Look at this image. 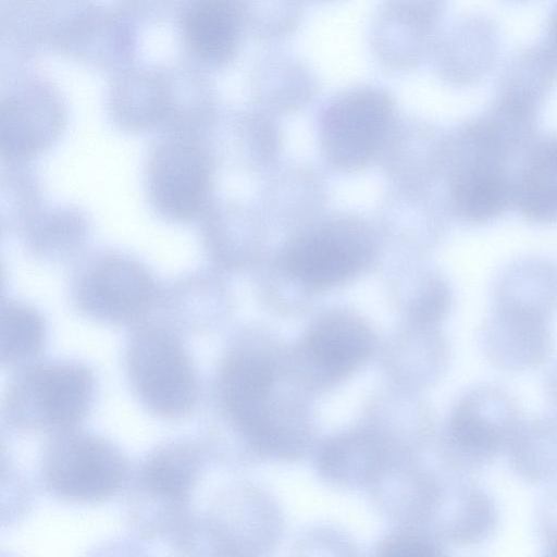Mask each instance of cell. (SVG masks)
Masks as SVG:
<instances>
[{
  "instance_id": "1",
  "label": "cell",
  "mask_w": 557,
  "mask_h": 557,
  "mask_svg": "<svg viewBox=\"0 0 557 557\" xmlns=\"http://www.w3.org/2000/svg\"><path fill=\"white\" fill-rule=\"evenodd\" d=\"M461 139L451 177L453 203L467 221H491L513 202L515 178L508 170L513 148L484 114L463 127Z\"/></svg>"
},
{
  "instance_id": "2",
  "label": "cell",
  "mask_w": 557,
  "mask_h": 557,
  "mask_svg": "<svg viewBox=\"0 0 557 557\" xmlns=\"http://www.w3.org/2000/svg\"><path fill=\"white\" fill-rule=\"evenodd\" d=\"M94 380L84 366L74 362L37 364L12 383L7 399L8 414L21 426L64 428L86 413Z\"/></svg>"
},
{
  "instance_id": "3",
  "label": "cell",
  "mask_w": 557,
  "mask_h": 557,
  "mask_svg": "<svg viewBox=\"0 0 557 557\" xmlns=\"http://www.w3.org/2000/svg\"><path fill=\"white\" fill-rule=\"evenodd\" d=\"M127 369L139 399L159 416L187 413L197 395L190 360L181 343L159 329H145L131 341Z\"/></svg>"
},
{
  "instance_id": "4",
  "label": "cell",
  "mask_w": 557,
  "mask_h": 557,
  "mask_svg": "<svg viewBox=\"0 0 557 557\" xmlns=\"http://www.w3.org/2000/svg\"><path fill=\"white\" fill-rule=\"evenodd\" d=\"M521 421L511 394L496 385H478L454 407L448 440L460 463L478 471L507 451Z\"/></svg>"
},
{
  "instance_id": "5",
  "label": "cell",
  "mask_w": 557,
  "mask_h": 557,
  "mask_svg": "<svg viewBox=\"0 0 557 557\" xmlns=\"http://www.w3.org/2000/svg\"><path fill=\"white\" fill-rule=\"evenodd\" d=\"M126 472V460L115 446L87 434L61 436L50 445L44 460L49 487L72 500L95 502L111 496Z\"/></svg>"
},
{
  "instance_id": "6",
  "label": "cell",
  "mask_w": 557,
  "mask_h": 557,
  "mask_svg": "<svg viewBox=\"0 0 557 557\" xmlns=\"http://www.w3.org/2000/svg\"><path fill=\"white\" fill-rule=\"evenodd\" d=\"M394 114L389 95L376 86H358L336 95L323 109L322 139L338 166L364 163L385 134Z\"/></svg>"
},
{
  "instance_id": "7",
  "label": "cell",
  "mask_w": 557,
  "mask_h": 557,
  "mask_svg": "<svg viewBox=\"0 0 557 557\" xmlns=\"http://www.w3.org/2000/svg\"><path fill=\"white\" fill-rule=\"evenodd\" d=\"M149 191L157 210L174 220L195 216L203 207L210 165L202 148L187 139L160 145L149 164Z\"/></svg>"
},
{
  "instance_id": "8",
  "label": "cell",
  "mask_w": 557,
  "mask_h": 557,
  "mask_svg": "<svg viewBox=\"0 0 557 557\" xmlns=\"http://www.w3.org/2000/svg\"><path fill=\"white\" fill-rule=\"evenodd\" d=\"M547 318L532 307L496 302L482 334V349L488 362L516 372L544 363L553 350Z\"/></svg>"
},
{
  "instance_id": "9",
  "label": "cell",
  "mask_w": 557,
  "mask_h": 557,
  "mask_svg": "<svg viewBox=\"0 0 557 557\" xmlns=\"http://www.w3.org/2000/svg\"><path fill=\"white\" fill-rule=\"evenodd\" d=\"M154 282L147 269L125 257H108L79 281L76 298L88 314L108 321H127L151 304Z\"/></svg>"
},
{
  "instance_id": "10",
  "label": "cell",
  "mask_w": 557,
  "mask_h": 557,
  "mask_svg": "<svg viewBox=\"0 0 557 557\" xmlns=\"http://www.w3.org/2000/svg\"><path fill=\"white\" fill-rule=\"evenodd\" d=\"M499 51L500 35L495 23L471 14L437 34L430 57L442 79L454 86H471L492 72Z\"/></svg>"
},
{
  "instance_id": "11",
  "label": "cell",
  "mask_w": 557,
  "mask_h": 557,
  "mask_svg": "<svg viewBox=\"0 0 557 557\" xmlns=\"http://www.w3.org/2000/svg\"><path fill=\"white\" fill-rule=\"evenodd\" d=\"M271 384L272 370L256 354L239 350L226 359L221 375L225 410L234 424L260 450L274 428L268 408Z\"/></svg>"
},
{
  "instance_id": "12",
  "label": "cell",
  "mask_w": 557,
  "mask_h": 557,
  "mask_svg": "<svg viewBox=\"0 0 557 557\" xmlns=\"http://www.w3.org/2000/svg\"><path fill=\"white\" fill-rule=\"evenodd\" d=\"M367 255L364 236L345 225L296 240L286 255V265L304 285L323 288L341 283L357 272Z\"/></svg>"
},
{
  "instance_id": "13",
  "label": "cell",
  "mask_w": 557,
  "mask_h": 557,
  "mask_svg": "<svg viewBox=\"0 0 557 557\" xmlns=\"http://www.w3.org/2000/svg\"><path fill=\"white\" fill-rule=\"evenodd\" d=\"M436 26L383 3L371 29L372 51L386 69L412 70L431 55Z\"/></svg>"
},
{
  "instance_id": "14",
  "label": "cell",
  "mask_w": 557,
  "mask_h": 557,
  "mask_svg": "<svg viewBox=\"0 0 557 557\" xmlns=\"http://www.w3.org/2000/svg\"><path fill=\"white\" fill-rule=\"evenodd\" d=\"M557 84V55L544 42L512 53L500 69L496 97L539 111Z\"/></svg>"
},
{
  "instance_id": "15",
  "label": "cell",
  "mask_w": 557,
  "mask_h": 557,
  "mask_svg": "<svg viewBox=\"0 0 557 557\" xmlns=\"http://www.w3.org/2000/svg\"><path fill=\"white\" fill-rule=\"evenodd\" d=\"M243 15L226 0H206L191 8L185 18V39L191 51L211 64L233 59L242 39Z\"/></svg>"
},
{
  "instance_id": "16",
  "label": "cell",
  "mask_w": 557,
  "mask_h": 557,
  "mask_svg": "<svg viewBox=\"0 0 557 557\" xmlns=\"http://www.w3.org/2000/svg\"><path fill=\"white\" fill-rule=\"evenodd\" d=\"M513 202L531 221L557 222V136L531 145L515 178Z\"/></svg>"
},
{
  "instance_id": "17",
  "label": "cell",
  "mask_w": 557,
  "mask_h": 557,
  "mask_svg": "<svg viewBox=\"0 0 557 557\" xmlns=\"http://www.w3.org/2000/svg\"><path fill=\"white\" fill-rule=\"evenodd\" d=\"M370 332L357 318L334 313L311 330L307 347L313 360L331 372L345 373L357 367L370 352Z\"/></svg>"
},
{
  "instance_id": "18",
  "label": "cell",
  "mask_w": 557,
  "mask_h": 557,
  "mask_svg": "<svg viewBox=\"0 0 557 557\" xmlns=\"http://www.w3.org/2000/svg\"><path fill=\"white\" fill-rule=\"evenodd\" d=\"M513 473L529 484L557 481V417L522 420L507 449Z\"/></svg>"
},
{
  "instance_id": "19",
  "label": "cell",
  "mask_w": 557,
  "mask_h": 557,
  "mask_svg": "<svg viewBox=\"0 0 557 557\" xmlns=\"http://www.w3.org/2000/svg\"><path fill=\"white\" fill-rule=\"evenodd\" d=\"M199 471V456L186 444L158 449L146 461L143 479L151 492L171 502L185 499Z\"/></svg>"
},
{
  "instance_id": "20",
  "label": "cell",
  "mask_w": 557,
  "mask_h": 557,
  "mask_svg": "<svg viewBox=\"0 0 557 557\" xmlns=\"http://www.w3.org/2000/svg\"><path fill=\"white\" fill-rule=\"evenodd\" d=\"M1 361L8 364L24 362L36 356L45 341L41 317L30 307L9 304L1 312Z\"/></svg>"
},
{
  "instance_id": "21",
  "label": "cell",
  "mask_w": 557,
  "mask_h": 557,
  "mask_svg": "<svg viewBox=\"0 0 557 557\" xmlns=\"http://www.w3.org/2000/svg\"><path fill=\"white\" fill-rule=\"evenodd\" d=\"M48 132L26 108L8 102L2 106L0 143L2 153L13 159L28 158L47 143Z\"/></svg>"
},
{
  "instance_id": "22",
  "label": "cell",
  "mask_w": 557,
  "mask_h": 557,
  "mask_svg": "<svg viewBox=\"0 0 557 557\" xmlns=\"http://www.w3.org/2000/svg\"><path fill=\"white\" fill-rule=\"evenodd\" d=\"M537 530L546 554L557 556V487L549 491L541 502Z\"/></svg>"
},
{
  "instance_id": "23",
  "label": "cell",
  "mask_w": 557,
  "mask_h": 557,
  "mask_svg": "<svg viewBox=\"0 0 557 557\" xmlns=\"http://www.w3.org/2000/svg\"><path fill=\"white\" fill-rule=\"evenodd\" d=\"M383 555L388 556H409V557H426L436 556L441 552L438 548L425 541L407 536H397L387 540L383 547Z\"/></svg>"
},
{
  "instance_id": "24",
  "label": "cell",
  "mask_w": 557,
  "mask_h": 557,
  "mask_svg": "<svg viewBox=\"0 0 557 557\" xmlns=\"http://www.w3.org/2000/svg\"><path fill=\"white\" fill-rule=\"evenodd\" d=\"M447 1L448 0H384L383 3L437 25L445 11Z\"/></svg>"
},
{
  "instance_id": "25",
  "label": "cell",
  "mask_w": 557,
  "mask_h": 557,
  "mask_svg": "<svg viewBox=\"0 0 557 557\" xmlns=\"http://www.w3.org/2000/svg\"><path fill=\"white\" fill-rule=\"evenodd\" d=\"M545 393L554 414L557 417V361L545 376Z\"/></svg>"
},
{
  "instance_id": "26",
  "label": "cell",
  "mask_w": 557,
  "mask_h": 557,
  "mask_svg": "<svg viewBox=\"0 0 557 557\" xmlns=\"http://www.w3.org/2000/svg\"><path fill=\"white\" fill-rule=\"evenodd\" d=\"M545 42L557 55V1L548 17L547 38Z\"/></svg>"
},
{
  "instance_id": "27",
  "label": "cell",
  "mask_w": 557,
  "mask_h": 557,
  "mask_svg": "<svg viewBox=\"0 0 557 557\" xmlns=\"http://www.w3.org/2000/svg\"><path fill=\"white\" fill-rule=\"evenodd\" d=\"M510 1H513V2H524V1H529V0H510Z\"/></svg>"
}]
</instances>
